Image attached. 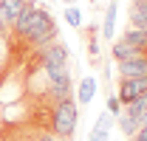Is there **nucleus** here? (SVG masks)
Here are the masks:
<instances>
[{"label": "nucleus", "mask_w": 147, "mask_h": 141, "mask_svg": "<svg viewBox=\"0 0 147 141\" xmlns=\"http://www.w3.org/2000/svg\"><path fill=\"white\" fill-rule=\"evenodd\" d=\"M108 110L113 116H119V113H122V102H119L116 96H108Z\"/></svg>", "instance_id": "nucleus-15"}, {"label": "nucleus", "mask_w": 147, "mask_h": 141, "mask_svg": "<svg viewBox=\"0 0 147 141\" xmlns=\"http://www.w3.org/2000/svg\"><path fill=\"white\" fill-rule=\"evenodd\" d=\"M144 110H147V93H142L139 99H133L130 105H125V113H127V116H136V119H139Z\"/></svg>", "instance_id": "nucleus-12"}, {"label": "nucleus", "mask_w": 147, "mask_h": 141, "mask_svg": "<svg viewBox=\"0 0 147 141\" xmlns=\"http://www.w3.org/2000/svg\"><path fill=\"white\" fill-rule=\"evenodd\" d=\"M110 54H113V59H116V62H125V59L142 56V54H147V51H139V48H133V45H127V42L116 40V42H113V48H110Z\"/></svg>", "instance_id": "nucleus-8"}, {"label": "nucleus", "mask_w": 147, "mask_h": 141, "mask_svg": "<svg viewBox=\"0 0 147 141\" xmlns=\"http://www.w3.org/2000/svg\"><path fill=\"white\" fill-rule=\"evenodd\" d=\"M130 138H133V141H147V124H142V127H139Z\"/></svg>", "instance_id": "nucleus-16"}, {"label": "nucleus", "mask_w": 147, "mask_h": 141, "mask_svg": "<svg viewBox=\"0 0 147 141\" xmlns=\"http://www.w3.org/2000/svg\"><path fill=\"white\" fill-rule=\"evenodd\" d=\"M93 93H96V79H93V76H85V79L79 82V105L85 107L93 99Z\"/></svg>", "instance_id": "nucleus-10"}, {"label": "nucleus", "mask_w": 147, "mask_h": 141, "mask_svg": "<svg viewBox=\"0 0 147 141\" xmlns=\"http://www.w3.org/2000/svg\"><path fill=\"white\" fill-rule=\"evenodd\" d=\"M3 141H59V138L54 133L37 127L34 122H28V124H14L9 130V138H3Z\"/></svg>", "instance_id": "nucleus-2"}, {"label": "nucleus", "mask_w": 147, "mask_h": 141, "mask_svg": "<svg viewBox=\"0 0 147 141\" xmlns=\"http://www.w3.org/2000/svg\"><path fill=\"white\" fill-rule=\"evenodd\" d=\"M142 93H147V73H144V76H127V79H119L116 99L122 102V107L130 105L133 99H139Z\"/></svg>", "instance_id": "nucleus-3"}, {"label": "nucleus", "mask_w": 147, "mask_h": 141, "mask_svg": "<svg viewBox=\"0 0 147 141\" xmlns=\"http://www.w3.org/2000/svg\"><path fill=\"white\" fill-rule=\"evenodd\" d=\"M127 17H130V26H133V28L147 31V0H133Z\"/></svg>", "instance_id": "nucleus-6"}, {"label": "nucleus", "mask_w": 147, "mask_h": 141, "mask_svg": "<svg viewBox=\"0 0 147 141\" xmlns=\"http://www.w3.org/2000/svg\"><path fill=\"white\" fill-rule=\"evenodd\" d=\"M139 122H142V124H147V110L142 113V116H139Z\"/></svg>", "instance_id": "nucleus-17"}, {"label": "nucleus", "mask_w": 147, "mask_h": 141, "mask_svg": "<svg viewBox=\"0 0 147 141\" xmlns=\"http://www.w3.org/2000/svg\"><path fill=\"white\" fill-rule=\"evenodd\" d=\"M11 40L17 42L23 51L42 48V45H48V42L57 40V26H54L51 14H48L42 6H34L31 0H26L17 23H14V28H11Z\"/></svg>", "instance_id": "nucleus-1"}, {"label": "nucleus", "mask_w": 147, "mask_h": 141, "mask_svg": "<svg viewBox=\"0 0 147 141\" xmlns=\"http://www.w3.org/2000/svg\"><path fill=\"white\" fill-rule=\"evenodd\" d=\"M65 20L71 23V26H74V28H76V31L82 28V11H79L76 6H68V9H65Z\"/></svg>", "instance_id": "nucleus-14"}, {"label": "nucleus", "mask_w": 147, "mask_h": 141, "mask_svg": "<svg viewBox=\"0 0 147 141\" xmlns=\"http://www.w3.org/2000/svg\"><path fill=\"white\" fill-rule=\"evenodd\" d=\"M144 73H147V54L119 62V79H127V76H144Z\"/></svg>", "instance_id": "nucleus-5"}, {"label": "nucleus", "mask_w": 147, "mask_h": 141, "mask_svg": "<svg viewBox=\"0 0 147 141\" xmlns=\"http://www.w3.org/2000/svg\"><path fill=\"white\" fill-rule=\"evenodd\" d=\"M139 127H142V122H139V119H136V116H127V113H125V110H122V113H119V130H122V133H125V136H133V133H136V130H139Z\"/></svg>", "instance_id": "nucleus-11"}, {"label": "nucleus", "mask_w": 147, "mask_h": 141, "mask_svg": "<svg viewBox=\"0 0 147 141\" xmlns=\"http://www.w3.org/2000/svg\"><path fill=\"white\" fill-rule=\"evenodd\" d=\"M85 34H88V54H91V62H96V56H99V40H96L99 28L91 26V28H85Z\"/></svg>", "instance_id": "nucleus-13"}, {"label": "nucleus", "mask_w": 147, "mask_h": 141, "mask_svg": "<svg viewBox=\"0 0 147 141\" xmlns=\"http://www.w3.org/2000/svg\"><path fill=\"white\" fill-rule=\"evenodd\" d=\"M62 3H76V0H62Z\"/></svg>", "instance_id": "nucleus-18"}, {"label": "nucleus", "mask_w": 147, "mask_h": 141, "mask_svg": "<svg viewBox=\"0 0 147 141\" xmlns=\"http://www.w3.org/2000/svg\"><path fill=\"white\" fill-rule=\"evenodd\" d=\"M110 124H113V113L99 116V119H96V124H93V130H91V136H88V141H108Z\"/></svg>", "instance_id": "nucleus-7"}, {"label": "nucleus", "mask_w": 147, "mask_h": 141, "mask_svg": "<svg viewBox=\"0 0 147 141\" xmlns=\"http://www.w3.org/2000/svg\"><path fill=\"white\" fill-rule=\"evenodd\" d=\"M23 6H26V0H0V28L6 34H11V28L17 23Z\"/></svg>", "instance_id": "nucleus-4"}, {"label": "nucleus", "mask_w": 147, "mask_h": 141, "mask_svg": "<svg viewBox=\"0 0 147 141\" xmlns=\"http://www.w3.org/2000/svg\"><path fill=\"white\" fill-rule=\"evenodd\" d=\"M116 11H119V6H116V3H108L105 20H102V37H105V40H113V31H116Z\"/></svg>", "instance_id": "nucleus-9"}]
</instances>
